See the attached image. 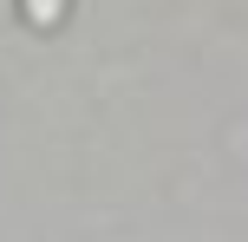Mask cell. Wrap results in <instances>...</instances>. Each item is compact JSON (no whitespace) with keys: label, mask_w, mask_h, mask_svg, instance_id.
<instances>
[{"label":"cell","mask_w":248,"mask_h":242,"mask_svg":"<svg viewBox=\"0 0 248 242\" xmlns=\"http://www.w3.org/2000/svg\"><path fill=\"white\" fill-rule=\"evenodd\" d=\"M65 7H72V0H20V13H26V26H39V33H52V26L65 20Z\"/></svg>","instance_id":"6da1fadb"}]
</instances>
